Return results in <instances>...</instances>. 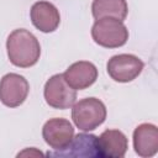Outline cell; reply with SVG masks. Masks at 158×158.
Segmentation results:
<instances>
[{"label": "cell", "mask_w": 158, "mask_h": 158, "mask_svg": "<svg viewBox=\"0 0 158 158\" xmlns=\"http://www.w3.org/2000/svg\"><path fill=\"white\" fill-rule=\"evenodd\" d=\"M101 158H122L128 148V141L120 130H106L98 137Z\"/></svg>", "instance_id": "12"}, {"label": "cell", "mask_w": 158, "mask_h": 158, "mask_svg": "<svg viewBox=\"0 0 158 158\" xmlns=\"http://www.w3.org/2000/svg\"><path fill=\"white\" fill-rule=\"evenodd\" d=\"M63 77L74 90H84L96 81L98 68L91 62L79 60L69 65L63 73Z\"/></svg>", "instance_id": "9"}, {"label": "cell", "mask_w": 158, "mask_h": 158, "mask_svg": "<svg viewBox=\"0 0 158 158\" xmlns=\"http://www.w3.org/2000/svg\"><path fill=\"white\" fill-rule=\"evenodd\" d=\"M22 156H30V157L31 156H43V153L41 151H37L36 148H27L17 154V157H22Z\"/></svg>", "instance_id": "14"}, {"label": "cell", "mask_w": 158, "mask_h": 158, "mask_svg": "<svg viewBox=\"0 0 158 158\" xmlns=\"http://www.w3.org/2000/svg\"><path fill=\"white\" fill-rule=\"evenodd\" d=\"M30 17L33 26L44 33L56 31L60 23V15L58 9L49 1L35 2L31 7Z\"/></svg>", "instance_id": "10"}, {"label": "cell", "mask_w": 158, "mask_h": 158, "mask_svg": "<svg viewBox=\"0 0 158 158\" xmlns=\"http://www.w3.org/2000/svg\"><path fill=\"white\" fill-rule=\"evenodd\" d=\"M43 95L46 102L58 110L72 107L77 100V90L68 85L63 74H54L46 81Z\"/></svg>", "instance_id": "4"}, {"label": "cell", "mask_w": 158, "mask_h": 158, "mask_svg": "<svg viewBox=\"0 0 158 158\" xmlns=\"http://www.w3.org/2000/svg\"><path fill=\"white\" fill-rule=\"evenodd\" d=\"M9 60L20 68L35 65L41 56V46L33 33L25 28L14 30L6 41Z\"/></svg>", "instance_id": "1"}, {"label": "cell", "mask_w": 158, "mask_h": 158, "mask_svg": "<svg viewBox=\"0 0 158 158\" xmlns=\"http://www.w3.org/2000/svg\"><path fill=\"white\" fill-rule=\"evenodd\" d=\"M144 63L133 54H116L111 57L106 64L107 74L112 80L118 83H128L135 80L143 70Z\"/></svg>", "instance_id": "6"}, {"label": "cell", "mask_w": 158, "mask_h": 158, "mask_svg": "<svg viewBox=\"0 0 158 158\" xmlns=\"http://www.w3.org/2000/svg\"><path fill=\"white\" fill-rule=\"evenodd\" d=\"M94 42L105 48H118L128 40V30L123 21L115 17L98 19L91 27Z\"/></svg>", "instance_id": "2"}, {"label": "cell", "mask_w": 158, "mask_h": 158, "mask_svg": "<svg viewBox=\"0 0 158 158\" xmlns=\"http://www.w3.org/2000/svg\"><path fill=\"white\" fill-rule=\"evenodd\" d=\"M72 118L79 130L84 132L93 131L104 123L106 118V106L96 98L81 99L73 105Z\"/></svg>", "instance_id": "3"}, {"label": "cell", "mask_w": 158, "mask_h": 158, "mask_svg": "<svg viewBox=\"0 0 158 158\" xmlns=\"http://www.w3.org/2000/svg\"><path fill=\"white\" fill-rule=\"evenodd\" d=\"M42 136L44 142L51 148L62 149L73 138L74 127L67 118H62V117L49 118L43 125Z\"/></svg>", "instance_id": "8"}, {"label": "cell", "mask_w": 158, "mask_h": 158, "mask_svg": "<svg viewBox=\"0 0 158 158\" xmlns=\"http://www.w3.org/2000/svg\"><path fill=\"white\" fill-rule=\"evenodd\" d=\"M48 157L59 158H101L98 144V136L90 133H78L62 149L48 152Z\"/></svg>", "instance_id": "5"}, {"label": "cell", "mask_w": 158, "mask_h": 158, "mask_svg": "<svg viewBox=\"0 0 158 158\" xmlns=\"http://www.w3.org/2000/svg\"><path fill=\"white\" fill-rule=\"evenodd\" d=\"M28 91L30 84L20 74L7 73L0 80V101L7 107H17L23 104Z\"/></svg>", "instance_id": "7"}, {"label": "cell", "mask_w": 158, "mask_h": 158, "mask_svg": "<svg viewBox=\"0 0 158 158\" xmlns=\"http://www.w3.org/2000/svg\"><path fill=\"white\" fill-rule=\"evenodd\" d=\"M135 152L143 158L153 157L158 151V128L153 123H141L133 131Z\"/></svg>", "instance_id": "11"}, {"label": "cell", "mask_w": 158, "mask_h": 158, "mask_svg": "<svg viewBox=\"0 0 158 158\" xmlns=\"http://www.w3.org/2000/svg\"><path fill=\"white\" fill-rule=\"evenodd\" d=\"M91 12L95 20L102 17H115L123 21L127 17L128 6L126 0H94Z\"/></svg>", "instance_id": "13"}]
</instances>
